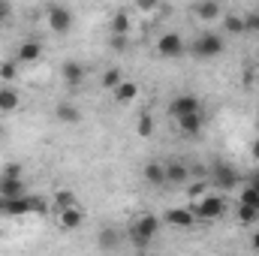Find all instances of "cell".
<instances>
[{
	"label": "cell",
	"instance_id": "cell-22",
	"mask_svg": "<svg viewBox=\"0 0 259 256\" xmlns=\"http://www.w3.org/2000/svg\"><path fill=\"white\" fill-rule=\"evenodd\" d=\"M69 205H78V196L72 190H58L55 193V199H52V214H58V211H64V208H69Z\"/></svg>",
	"mask_w": 259,
	"mask_h": 256
},
{
	"label": "cell",
	"instance_id": "cell-14",
	"mask_svg": "<svg viewBox=\"0 0 259 256\" xmlns=\"http://www.w3.org/2000/svg\"><path fill=\"white\" fill-rule=\"evenodd\" d=\"M193 15L199 18V21L211 24V21H217V18L223 15V6H220V0H196L193 3Z\"/></svg>",
	"mask_w": 259,
	"mask_h": 256
},
{
	"label": "cell",
	"instance_id": "cell-13",
	"mask_svg": "<svg viewBox=\"0 0 259 256\" xmlns=\"http://www.w3.org/2000/svg\"><path fill=\"white\" fill-rule=\"evenodd\" d=\"M166 184L169 187H187L190 184V169L184 160H169L166 163Z\"/></svg>",
	"mask_w": 259,
	"mask_h": 256
},
{
	"label": "cell",
	"instance_id": "cell-10",
	"mask_svg": "<svg viewBox=\"0 0 259 256\" xmlns=\"http://www.w3.org/2000/svg\"><path fill=\"white\" fill-rule=\"evenodd\" d=\"M55 220H58V226H61L64 232H75V229H81V223H84V208H81V205H69V208H64V211L55 214Z\"/></svg>",
	"mask_w": 259,
	"mask_h": 256
},
{
	"label": "cell",
	"instance_id": "cell-38",
	"mask_svg": "<svg viewBox=\"0 0 259 256\" xmlns=\"http://www.w3.org/2000/svg\"><path fill=\"white\" fill-rule=\"evenodd\" d=\"M250 250H256L259 253V232H253V238H250Z\"/></svg>",
	"mask_w": 259,
	"mask_h": 256
},
{
	"label": "cell",
	"instance_id": "cell-24",
	"mask_svg": "<svg viewBox=\"0 0 259 256\" xmlns=\"http://www.w3.org/2000/svg\"><path fill=\"white\" fill-rule=\"evenodd\" d=\"M136 133H139L142 139H151V136H154V115H151V112H142V115H139Z\"/></svg>",
	"mask_w": 259,
	"mask_h": 256
},
{
	"label": "cell",
	"instance_id": "cell-11",
	"mask_svg": "<svg viewBox=\"0 0 259 256\" xmlns=\"http://www.w3.org/2000/svg\"><path fill=\"white\" fill-rule=\"evenodd\" d=\"M15 61L21 66H33V64H39L42 61V42L39 39H24L21 46H18V52H15Z\"/></svg>",
	"mask_w": 259,
	"mask_h": 256
},
{
	"label": "cell",
	"instance_id": "cell-3",
	"mask_svg": "<svg viewBox=\"0 0 259 256\" xmlns=\"http://www.w3.org/2000/svg\"><path fill=\"white\" fill-rule=\"evenodd\" d=\"M157 55H160L163 61H178V58H184V55H187V42H184V36H181L178 30H166V33H160V36H157Z\"/></svg>",
	"mask_w": 259,
	"mask_h": 256
},
{
	"label": "cell",
	"instance_id": "cell-30",
	"mask_svg": "<svg viewBox=\"0 0 259 256\" xmlns=\"http://www.w3.org/2000/svg\"><path fill=\"white\" fill-rule=\"evenodd\" d=\"M238 220H241L244 226H253V223H259V211L250 208V205H241V202H238Z\"/></svg>",
	"mask_w": 259,
	"mask_h": 256
},
{
	"label": "cell",
	"instance_id": "cell-5",
	"mask_svg": "<svg viewBox=\"0 0 259 256\" xmlns=\"http://www.w3.org/2000/svg\"><path fill=\"white\" fill-rule=\"evenodd\" d=\"M211 184H214V187H220V190H235V187L241 184V175H238V169H235V166H229V163L217 160V163H214V169H211Z\"/></svg>",
	"mask_w": 259,
	"mask_h": 256
},
{
	"label": "cell",
	"instance_id": "cell-7",
	"mask_svg": "<svg viewBox=\"0 0 259 256\" xmlns=\"http://www.w3.org/2000/svg\"><path fill=\"white\" fill-rule=\"evenodd\" d=\"M84 64L81 61H75V58H66L64 64H61V78H64V84L69 91H81V84H84Z\"/></svg>",
	"mask_w": 259,
	"mask_h": 256
},
{
	"label": "cell",
	"instance_id": "cell-23",
	"mask_svg": "<svg viewBox=\"0 0 259 256\" xmlns=\"http://www.w3.org/2000/svg\"><path fill=\"white\" fill-rule=\"evenodd\" d=\"M0 196H24V181L0 175Z\"/></svg>",
	"mask_w": 259,
	"mask_h": 256
},
{
	"label": "cell",
	"instance_id": "cell-31",
	"mask_svg": "<svg viewBox=\"0 0 259 256\" xmlns=\"http://www.w3.org/2000/svg\"><path fill=\"white\" fill-rule=\"evenodd\" d=\"M238 202H241V205H250V208L259 211V190L253 187V184H247V187L241 190V196H238Z\"/></svg>",
	"mask_w": 259,
	"mask_h": 256
},
{
	"label": "cell",
	"instance_id": "cell-25",
	"mask_svg": "<svg viewBox=\"0 0 259 256\" xmlns=\"http://www.w3.org/2000/svg\"><path fill=\"white\" fill-rule=\"evenodd\" d=\"M133 9H136L139 15H157V12L163 9V0H136Z\"/></svg>",
	"mask_w": 259,
	"mask_h": 256
},
{
	"label": "cell",
	"instance_id": "cell-4",
	"mask_svg": "<svg viewBox=\"0 0 259 256\" xmlns=\"http://www.w3.org/2000/svg\"><path fill=\"white\" fill-rule=\"evenodd\" d=\"M190 208H193L196 220H202V223H211V220L223 217V211H226V199H223V196H214V193H208V196H202L199 202H193Z\"/></svg>",
	"mask_w": 259,
	"mask_h": 256
},
{
	"label": "cell",
	"instance_id": "cell-9",
	"mask_svg": "<svg viewBox=\"0 0 259 256\" xmlns=\"http://www.w3.org/2000/svg\"><path fill=\"white\" fill-rule=\"evenodd\" d=\"M175 127L178 133L184 136V139H196L202 127H205V112L199 109V112H190V115H181V118H175Z\"/></svg>",
	"mask_w": 259,
	"mask_h": 256
},
{
	"label": "cell",
	"instance_id": "cell-39",
	"mask_svg": "<svg viewBox=\"0 0 259 256\" xmlns=\"http://www.w3.org/2000/svg\"><path fill=\"white\" fill-rule=\"evenodd\" d=\"M250 184H253V187L259 190V175H253V178H250Z\"/></svg>",
	"mask_w": 259,
	"mask_h": 256
},
{
	"label": "cell",
	"instance_id": "cell-17",
	"mask_svg": "<svg viewBox=\"0 0 259 256\" xmlns=\"http://www.w3.org/2000/svg\"><path fill=\"white\" fill-rule=\"evenodd\" d=\"M18 106H21L18 91L12 84H3L0 81V115H12V112H18Z\"/></svg>",
	"mask_w": 259,
	"mask_h": 256
},
{
	"label": "cell",
	"instance_id": "cell-21",
	"mask_svg": "<svg viewBox=\"0 0 259 256\" xmlns=\"http://www.w3.org/2000/svg\"><path fill=\"white\" fill-rule=\"evenodd\" d=\"M112 94H115V103L127 106V103H133V100L139 97V84H136V81H127V78H124V81H121V84H118V88H115Z\"/></svg>",
	"mask_w": 259,
	"mask_h": 256
},
{
	"label": "cell",
	"instance_id": "cell-32",
	"mask_svg": "<svg viewBox=\"0 0 259 256\" xmlns=\"http://www.w3.org/2000/svg\"><path fill=\"white\" fill-rule=\"evenodd\" d=\"M121 81H124L121 69H106V72H103V88H106V91H115Z\"/></svg>",
	"mask_w": 259,
	"mask_h": 256
},
{
	"label": "cell",
	"instance_id": "cell-34",
	"mask_svg": "<svg viewBox=\"0 0 259 256\" xmlns=\"http://www.w3.org/2000/svg\"><path fill=\"white\" fill-rule=\"evenodd\" d=\"M244 33H259V9L244 12Z\"/></svg>",
	"mask_w": 259,
	"mask_h": 256
},
{
	"label": "cell",
	"instance_id": "cell-36",
	"mask_svg": "<svg viewBox=\"0 0 259 256\" xmlns=\"http://www.w3.org/2000/svg\"><path fill=\"white\" fill-rule=\"evenodd\" d=\"M0 175H6V178H21V166H18V163H6Z\"/></svg>",
	"mask_w": 259,
	"mask_h": 256
},
{
	"label": "cell",
	"instance_id": "cell-20",
	"mask_svg": "<svg viewBox=\"0 0 259 256\" xmlns=\"http://www.w3.org/2000/svg\"><path fill=\"white\" fill-rule=\"evenodd\" d=\"M55 118H58L61 124H78V121H81V109H78L75 103H58V106H55Z\"/></svg>",
	"mask_w": 259,
	"mask_h": 256
},
{
	"label": "cell",
	"instance_id": "cell-12",
	"mask_svg": "<svg viewBox=\"0 0 259 256\" xmlns=\"http://www.w3.org/2000/svg\"><path fill=\"white\" fill-rule=\"evenodd\" d=\"M0 214L3 217H24V214H30V199L27 196H0Z\"/></svg>",
	"mask_w": 259,
	"mask_h": 256
},
{
	"label": "cell",
	"instance_id": "cell-2",
	"mask_svg": "<svg viewBox=\"0 0 259 256\" xmlns=\"http://www.w3.org/2000/svg\"><path fill=\"white\" fill-rule=\"evenodd\" d=\"M223 49H226V36L223 33H217V30H205V33H199L193 39V58L199 61H214V58H220L223 55Z\"/></svg>",
	"mask_w": 259,
	"mask_h": 256
},
{
	"label": "cell",
	"instance_id": "cell-26",
	"mask_svg": "<svg viewBox=\"0 0 259 256\" xmlns=\"http://www.w3.org/2000/svg\"><path fill=\"white\" fill-rule=\"evenodd\" d=\"M18 61H3V64H0V81H3V84H12V81H15V78H18Z\"/></svg>",
	"mask_w": 259,
	"mask_h": 256
},
{
	"label": "cell",
	"instance_id": "cell-37",
	"mask_svg": "<svg viewBox=\"0 0 259 256\" xmlns=\"http://www.w3.org/2000/svg\"><path fill=\"white\" fill-rule=\"evenodd\" d=\"M250 157L259 160V139H253V145H250Z\"/></svg>",
	"mask_w": 259,
	"mask_h": 256
},
{
	"label": "cell",
	"instance_id": "cell-40",
	"mask_svg": "<svg viewBox=\"0 0 259 256\" xmlns=\"http://www.w3.org/2000/svg\"><path fill=\"white\" fill-rule=\"evenodd\" d=\"M256 130H259V115H256Z\"/></svg>",
	"mask_w": 259,
	"mask_h": 256
},
{
	"label": "cell",
	"instance_id": "cell-16",
	"mask_svg": "<svg viewBox=\"0 0 259 256\" xmlns=\"http://www.w3.org/2000/svg\"><path fill=\"white\" fill-rule=\"evenodd\" d=\"M166 223H169V226H178V229H190L196 223L193 208H190V205H187V208H169V211H166Z\"/></svg>",
	"mask_w": 259,
	"mask_h": 256
},
{
	"label": "cell",
	"instance_id": "cell-35",
	"mask_svg": "<svg viewBox=\"0 0 259 256\" xmlns=\"http://www.w3.org/2000/svg\"><path fill=\"white\" fill-rule=\"evenodd\" d=\"M9 18H12V3L9 0H0V27L9 24Z\"/></svg>",
	"mask_w": 259,
	"mask_h": 256
},
{
	"label": "cell",
	"instance_id": "cell-19",
	"mask_svg": "<svg viewBox=\"0 0 259 256\" xmlns=\"http://www.w3.org/2000/svg\"><path fill=\"white\" fill-rule=\"evenodd\" d=\"M223 18V36H241L244 33V15L241 12H226Z\"/></svg>",
	"mask_w": 259,
	"mask_h": 256
},
{
	"label": "cell",
	"instance_id": "cell-28",
	"mask_svg": "<svg viewBox=\"0 0 259 256\" xmlns=\"http://www.w3.org/2000/svg\"><path fill=\"white\" fill-rule=\"evenodd\" d=\"M109 49L118 52V55H124L130 49V33H109Z\"/></svg>",
	"mask_w": 259,
	"mask_h": 256
},
{
	"label": "cell",
	"instance_id": "cell-6",
	"mask_svg": "<svg viewBox=\"0 0 259 256\" xmlns=\"http://www.w3.org/2000/svg\"><path fill=\"white\" fill-rule=\"evenodd\" d=\"M46 18H49V27H52L58 36H64V33L72 30V12H69L66 6H61V3H52V6L46 9Z\"/></svg>",
	"mask_w": 259,
	"mask_h": 256
},
{
	"label": "cell",
	"instance_id": "cell-33",
	"mask_svg": "<svg viewBox=\"0 0 259 256\" xmlns=\"http://www.w3.org/2000/svg\"><path fill=\"white\" fill-rule=\"evenodd\" d=\"M202 196H208V184H187V205H193V202H199Z\"/></svg>",
	"mask_w": 259,
	"mask_h": 256
},
{
	"label": "cell",
	"instance_id": "cell-8",
	"mask_svg": "<svg viewBox=\"0 0 259 256\" xmlns=\"http://www.w3.org/2000/svg\"><path fill=\"white\" fill-rule=\"evenodd\" d=\"M199 109H202V100H199L196 94H178V97H172V100H169V106H166V112L172 115V121H175V118H181V115L199 112Z\"/></svg>",
	"mask_w": 259,
	"mask_h": 256
},
{
	"label": "cell",
	"instance_id": "cell-29",
	"mask_svg": "<svg viewBox=\"0 0 259 256\" xmlns=\"http://www.w3.org/2000/svg\"><path fill=\"white\" fill-rule=\"evenodd\" d=\"M30 199V214H39V217H46L49 211H52V202L46 199V196H27Z\"/></svg>",
	"mask_w": 259,
	"mask_h": 256
},
{
	"label": "cell",
	"instance_id": "cell-1",
	"mask_svg": "<svg viewBox=\"0 0 259 256\" xmlns=\"http://www.w3.org/2000/svg\"><path fill=\"white\" fill-rule=\"evenodd\" d=\"M160 226H163V220L157 214H142L139 220H133L130 223V241H133V247H139V250L151 247L154 238L160 235Z\"/></svg>",
	"mask_w": 259,
	"mask_h": 256
},
{
	"label": "cell",
	"instance_id": "cell-15",
	"mask_svg": "<svg viewBox=\"0 0 259 256\" xmlns=\"http://www.w3.org/2000/svg\"><path fill=\"white\" fill-rule=\"evenodd\" d=\"M142 178L151 187H169L166 184V163H160V160H148L145 169H142Z\"/></svg>",
	"mask_w": 259,
	"mask_h": 256
},
{
	"label": "cell",
	"instance_id": "cell-27",
	"mask_svg": "<svg viewBox=\"0 0 259 256\" xmlns=\"http://www.w3.org/2000/svg\"><path fill=\"white\" fill-rule=\"evenodd\" d=\"M97 244H100V247H106V250H115V247L121 244V235H118L115 229H103V232H100V238H97Z\"/></svg>",
	"mask_w": 259,
	"mask_h": 256
},
{
	"label": "cell",
	"instance_id": "cell-18",
	"mask_svg": "<svg viewBox=\"0 0 259 256\" xmlns=\"http://www.w3.org/2000/svg\"><path fill=\"white\" fill-rule=\"evenodd\" d=\"M109 33H133V15H130V9H115L112 12Z\"/></svg>",
	"mask_w": 259,
	"mask_h": 256
}]
</instances>
